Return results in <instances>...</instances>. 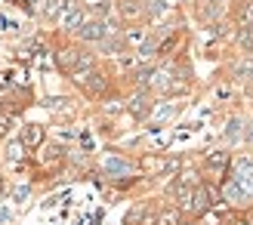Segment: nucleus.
Masks as SVG:
<instances>
[{
  "mask_svg": "<svg viewBox=\"0 0 253 225\" xmlns=\"http://www.w3.org/2000/svg\"><path fill=\"white\" fill-rule=\"evenodd\" d=\"M59 62H62V68H78V65H84V62H90L86 56H81V53H74V49H65V53L59 56Z\"/></svg>",
  "mask_w": 253,
  "mask_h": 225,
  "instance_id": "f257e3e1",
  "label": "nucleus"
},
{
  "mask_svg": "<svg viewBox=\"0 0 253 225\" xmlns=\"http://www.w3.org/2000/svg\"><path fill=\"white\" fill-rule=\"evenodd\" d=\"M41 139H43V130H41V127H25V130H22V142L28 145V148L41 145Z\"/></svg>",
  "mask_w": 253,
  "mask_h": 225,
  "instance_id": "f03ea898",
  "label": "nucleus"
},
{
  "mask_svg": "<svg viewBox=\"0 0 253 225\" xmlns=\"http://www.w3.org/2000/svg\"><path fill=\"white\" fill-rule=\"evenodd\" d=\"M102 34H105V28L99 22H90V25H84V28H81V37H86V40H99Z\"/></svg>",
  "mask_w": 253,
  "mask_h": 225,
  "instance_id": "7ed1b4c3",
  "label": "nucleus"
},
{
  "mask_svg": "<svg viewBox=\"0 0 253 225\" xmlns=\"http://www.w3.org/2000/svg\"><path fill=\"white\" fill-rule=\"evenodd\" d=\"M105 170H108V173H130V167H126L124 160H118V157H115V160H108Z\"/></svg>",
  "mask_w": 253,
  "mask_h": 225,
  "instance_id": "20e7f679",
  "label": "nucleus"
},
{
  "mask_svg": "<svg viewBox=\"0 0 253 225\" xmlns=\"http://www.w3.org/2000/svg\"><path fill=\"white\" fill-rule=\"evenodd\" d=\"M161 225H176V213H164L161 216Z\"/></svg>",
  "mask_w": 253,
  "mask_h": 225,
  "instance_id": "39448f33",
  "label": "nucleus"
},
{
  "mask_svg": "<svg viewBox=\"0 0 253 225\" xmlns=\"http://www.w3.org/2000/svg\"><path fill=\"white\" fill-rule=\"evenodd\" d=\"M6 133V117H0V136Z\"/></svg>",
  "mask_w": 253,
  "mask_h": 225,
  "instance_id": "423d86ee",
  "label": "nucleus"
}]
</instances>
